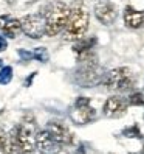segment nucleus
<instances>
[{
	"mask_svg": "<svg viewBox=\"0 0 144 154\" xmlns=\"http://www.w3.org/2000/svg\"><path fill=\"white\" fill-rule=\"evenodd\" d=\"M129 104H133V106H141L144 104V95L141 92H135L130 95L129 98Z\"/></svg>",
	"mask_w": 144,
	"mask_h": 154,
	"instance_id": "17",
	"label": "nucleus"
},
{
	"mask_svg": "<svg viewBox=\"0 0 144 154\" xmlns=\"http://www.w3.org/2000/svg\"><path fill=\"white\" fill-rule=\"evenodd\" d=\"M71 120L78 125H85L95 120L96 112L92 106H90V98L87 97H79L75 101V107L70 114Z\"/></svg>",
	"mask_w": 144,
	"mask_h": 154,
	"instance_id": "7",
	"label": "nucleus"
},
{
	"mask_svg": "<svg viewBox=\"0 0 144 154\" xmlns=\"http://www.w3.org/2000/svg\"><path fill=\"white\" fill-rule=\"evenodd\" d=\"M42 14L45 17V34L57 36L60 31L65 30V25L70 16V8L62 2H54L45 8Z\"/></svg>",
	"mask_w": 144,
	"mask_h": 154,
	"instance_id": "2",
	"label": "nucleus"
},
{
	"mask_svg": "<svg viewBox=\"0 0 144 154\" xmlns=\"http://www.w3.org/2000/svg\"><path fill=\"white\" fill-rule=\"evenodd\" d=\"M124 22L129 28H141L144 26V10L137 11L132 6H125L124 10Z\"/></svg>",
	"mask_w": 144,
	"mask_h": 154,
	"instance_id": "14",
	"label": "nucleus"
},
{
	"mask_svg": "<svg viewBox=\"0 0 144 154\" xmlns=\"http://www.w3.org/2000/svg\"><path fill=\"white\" fill-rule=\"evenodd\" d=\"M129 101L124 100L122 97L113 95L110 98H107V101L104 103V115L110 117V119H118V117H122L127 111Z\"/></svg>",
	"mask_w": 144,
	"mask_h": 154,
	"instance_id": "8",
	"label": "nucleus"
},
{
	"mask_svg": "<svg viewBox=\"0 0 144 154\" xmlns=\"http://www.w3.org/2000/svg\"><path fill=\"white\" fill-rule=\"evenodd\" d=\"M0 31H2L6 38H17V34L22 31L20 20H17L16 17L11 16H2L0 17Z\"/></svg>",
	"mask_w": 144,
	"mask_h": 154,
	"instance_id": "13",
	"label": "nucleus"
},
{
	"mask_svg": "<svg viewBox=\"0 0 144 154\" xmlns=\"http://www.w3.org/2000/svg\"><path fill=\"white\" fill-rule=\"evenodd\" d=\"M81 62H82V66H81V69L78 70V75H76V79L81 86L82 87H93L96 84L102 83V78L105 73L98 66L96 56L85 59V61H81Z\"/></svg>",
	"mask_w": 144,
	"mask_h": 154,
	"instance_id": "5",
	"label": "nucleus"
},
{
	"mask_svg": "<svg viewBox=\"0 0 144 154\" xmlns=\"http://www.w3.org/2000/svg\"><path fill=\"white\" fill-rule=\"evenodd\" d=\"M124 135H125V137H141V134L138 132V129L135 128V126H132V128H129V129H125L124 131Z\"/></svg>",
	"mask_w": 144,
	"mask_h": 154,
	"instance_id": "18",
	"label": "nucleus"
},
{
	"mask_svg": "<svg viewBox=\"0 0 144 154\" xmlns=\"http://www.w3.org/2000/svg\"><path fill=\"white\" fill-rule=\"evenodd\" d=\"M5 140H6V134H5V131H3V129H0V148H3Z\"/></svg>",
	"mask_w": 144,
	"mask_h": 154,
	"instance_id": "21",
	"label": "nucleus"
},
{
	"mask_svg": "<svg viewBox=\"0 0 144 154\" xmlns=\"http://www.w3.org/2000/svg\"><path fill=\"white\" fill-rule=\"evenodd\" d=\"M33 58H36V59L40 61V62H47V61H48V58H50V55H48L47 48H43V47H37V48H34V50H33Z\"/></svg>",
	"mask_w": 144,
	"mask_h": 154,
	"instance_id": "16",
	"label": "nucleus"
},
{
	"mask_svg": "<svg viewBox=\"0 0 144 154\" xmlns=\"http://www.w3.org/2000/svg\"><path fill=\"white\" fill-rule=\"evenodd\" d=\"M102 84L113 92H127L135 84V78L130 69L118 67L110 72H107L102 78Z\"/></svg>",
	"mask_w": 144,
	"mask_h": 154,
	"instance_id": "4",
	"label": "nucleus"
},
{
	"mask_svg": "<svg viewBox=\"0 0 144 154\" xmlns=\"http://www.w3.org/2000/svg\"><path fill=\"white\" fill-rule=\"evenodd\" d=\"M95 14L98 17V20L104 25H112L116 17H118V11H116V6L107 0H101L98 2L95 6Z\"/></svg>",
	"mask_w": 144,
	"mask_h": 154,
	"instance_id": "9",
	"label": "nucleus"
},
{
	"mask_svg": "<svg viewBox=\"0 0 144 154\" xmlns=\"http://www.w3.org/2000/svg\"><path fill=\"white\" fill-rule=\"evenodd\" d=\"M56 154H73V152H70V151H67V149H62V148H60Z\"/></svg>",
	"mask_w": 144,
	"mask_h": 154,
	"instance_id": "23",
	"label": "nucleus"
},
{
	"mask_svg": "<svg viewBox=\"0 0 144 154\" xmlns=\"http://www.w3.org/2000/svg\"><path fill=\"white\" fill-rule=\"evenodd\" d=\"M88 13L82 5H76L70 8V16L65 25L64 39L65 41H78L84 38V34L88 30Z\"/></svg>",
	"mask_w": 144,
	"mask_h": 154,
	"instance_id": "3",
	"label": "nucleus"
},
{
	"mask_svg": "<svg viewBox=\"0 0 144 154\" xmlns=\"http://www.w3.org/2000/svg\"><path fill=\"white\" fill-rule=\"evenodd\" d=\"M22 31L31 39H40L45 34V17L40 13L37 14H26L20 20Z\"/></svg>",
	"mask_w": 144,
	"mask_h": 154,
	"instance_id": "6",
	"label": "nucleus"
},
{
	"mask_svg": "<svg viewBox=\"0 0 144 154\" xmlns=\"http://www.w3.org/2000/svg\"><path fill=\"white\" fill-rule=\"evenodd\" d=\"M13 79V69L10 66L0 69V84H8Z\"/></svg>",
	"mask_w": 144,
	"mask_h": 154,
	"instance_id": "15",
	"label": "nucleus"
},
{
	"mask_svg": "<svg viewBox=\"0 0 144 154\" xmlns=\"http://www.w3.org/2000/svg\"><path fill=\"white\" fill-rule=\"evenodd\" d=\"M36 145H37V149L42 154H56L60 149V145L56 142V139L45 129L37 132V137H36Z\"/></svg>",
	"mask_w": 144,
	"mask_h": 154,
	"instance_id": "11",
	"label": "nucleus"
},
{
	"mask_svg": "<svg viewBox=\"0 0 144 154\" xmlns=\"http://www.w3.org/2000/svg\"><path fill=\"white\" fill-rule=\"evenodd\" d=\"M3 67V59H0V69Z\"/></svg>",
	"mask_w": 144,
	"mask_h": 154,
	"instance_id": "24",
	"label": "nucleus"
},
{
	"mask_svg": "<svg viewBox=\"0 0 144 154\" xmlns=\"http://www.w3.org/2000/svg\"><path fill=\"white\" fill-rule=\"evenodd\" d=\"M11 137L16 143L19 154H34L36 137H37V123L31 114H26L23 120L16 126L11 132Z\"/></svg>",
	"mask_w": 144,
	"mask_h": 154,
	"instance_id": "1",
	"label": "nucleus"
},
{
	"mask_svg": "<svg viewBox=\"0 0 144 154\" xmlns=\"http://www.w3.org/2000/svg\"><path fill=\"white\" fill-rule=\"evenodd\" d=\"M8 48V42H6V39L3 38L2 34H0V51H5Z\"/></svg>",
	"mask_w": 144,
	"mask_h": 154,
	"instance_id": "20",
	"label": "nucleus"
},
{
	"mask_svg": "<svg viewBox=\"0 0 144 154\" xmlns=\"http://www.w3.org/2000/svg\"><path fill=\"white\" fill-rule=\"evenodd\" d=\"M36 75H37V73H36V72H33V73H31L28 78H26V81H25V86H26V87H30V86H31V81L36 78Z\"/></svg>",
	"mask_w": 144,
	"mask_h": 154,
	"instance_id": "22",
	"label": "nucleus"
},
{
	"mask_svg": "<svg viewBox=\"0 0 144 154\" xmlns=\"http://www.w3.org/2000/svg\"><path fill=\"white\" fill-rule=\"evenodd\" d=\"M47 131L56 139V142L60 145V146H68V145L73 143V134L59 122L47 123Z\"/></svg>",
	"mask_w": 144,
	"mask_h": 154,
	"instance_id": "10",
	"label": "nucleus"
},
{
	"mask_svg": "<svg viewBox=\"0 0 144 154\" xmlns=\"http://www.w3.org/2000/svg\"><path fill=\"white\" fill-rule=\"evenodd\" d=\"M19 56L22 59H25V61H31L33 59V53L26 51V50H19Z\"/></svg>",
	"mask_w": 144,
	"mask_h": 154,
	"instance_id": "19",
	"label": "nucleus"
},
{
	"mask_svg": "<svg viewBox=\"0 0 144 154\" xmlns=\"http://www.w3.org/2000/svg\"><path fill=\"white\" fill-rule=\"evenodd\" d=\"M98 44L96 38H81L73 44V51L76 53V56L79 61H85L93 58V48Z\"/></svg>",
	"mask_w": 144,
	"mask_h": 154,
	"instance_id": "12",
	"label": "nucleus"
}]
</instances>
